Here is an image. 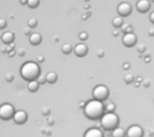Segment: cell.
Instances as JSON below:
<instances>
[{
    "label": "cell",
    "mask_w": 154,
    "mask_h": 137,
    "mask_svg": "<svg viewBox=\"0 0 154 137\" xmlns=\"http://www.w3.org/2000/svg\"><path fill=\"white\" fill-rule=\"evenodd\" d=\"M109 96V90L106 86H103V84H99V86H96L93 90V97L95 99H98V100H105V99L108 98Z\"/></svg>",
    "instance_id": "5b68a950"
},
{
    "label": "cell",
    "mask_w": 154,
    "mask_h": 137,
    "mask_svg": "<svg viewBox=\"0 0 154 137\" xmlns=\"http://www.w3.org/2000/svg\"><path fill=\"white\" fill-rule=\"evenodd\" d=\"M137 42V38H136V35L133 34L132 32H128V33H125L124 37H122V43H124L126 47H134Z\"/></svg>",
    "instance_id": "52a82bcc"
},
{
    "label": "cell",
    "mask_w": 154,
    "mask_h": 137,
    "mask_svg": "<svg viewBox=\"0 0 154 137\" xmlns=\"http://www.w3.org/2000/svg\"><path fill=\"white\" fill-rule=\"evenodd\" d=\"M45 79H47V82H49V84H54L57 80V74L55 72H50V73H48L45 75Z\"/></svg>",
    "instance_id": "e0dca14e"
},
{
    "label": "cell",
    "mask_w": 154,
    "mask_h": 137,
    "mask_svg": "<svg viewBox=\"0 0 154 137\" xmlns=\"http://www.w3.org/2000/svg\"><path fill=\"white\" fill-rule=\"evenodd\" d=\"M24 34L26 35H31V32H30V28H26V29H24Z\"/></svg>",
    "instance_id": "1f68e13d"
},
{
    "label": "cell",
    "mask_w": 154,
    "mask_h": 137,
    "mask_svg": "<svg viewBox=\"0 0 154 137\" xmlns=\"http://www.w3.org/2000/svg\"><path fill=\"white\" fill-rule=\"evenodd\" d=\"M84 137H103V134L99 129L97 128H91L85 133Z\"/></svg>",
    "instance_id": "7c38bea8"
},
{
    "label": "cell",
    "mask_w": 154,
    "mask_h": 137,
    "mask_svg": "<svg viewBox=\"0 0 154 137\" xmlns=\"http://www.w3.org/2000/svg\"><path fill=\"white\" fill-rule=\"evenodd\" d=\"M103 50H99V51H98V56H99V57H101V56H103Z\"/></svg>",
    "instance_id": "d590c367"
},
{
    "label": "cell",
    "mask_w": 154,
    "mask_h": 137,
    "mask_svg": "<svg viewBox=\"0 0 154 137\" xmlns=\"http://www.w3.org/2000/svg\"><path fill=\"white\" fill-rule=\"evenodd\" d=\"M85 114L88 118L92 120L99 119L105 113V105L101 100L98 99H92L89 100L84 107Z\"/></svg>",
    "instance_id": "6da1fadb"
},
{
    "label": "cell",
    "mask_w": 154,
    "mask_h": 137,
    "mask_svg": "<svg viewBox=\"0 0 154 137\" xmlns=\"http://www.w3.org/2000/svg\"><path fill=\"white\" fill-rule=\"evenodd\" d=\"M138 51L139 52H143V51H145V45H140V47L138 49Z\"/></svg>",
    "instance_id": "e575fe53"
},
{
    "label": "cell",
    "mask_w": 154,
    "mask_h": 137,
    "mask_svg": "<svg viewBox=\"0 0 154 137\" xmlns=\"http://www.w3.org/2000/svg\"><path fill=\"white\" fill-rule=\"evenodd\" d=\"M37 81H38L39 84H45V81H47V79H45V75H39L38 77H37Z\"/></svg>",
    "instance_id": "603a6c76"
},
{
    "label": "cell",
    "mask_w": 154,
    "mask_h": 137,
    "mask_svg": "<svg viewBox=\"0 0 154 137\" xmlns=\"http://www.w3.org/2000/svg\"><path fill=\"white\" fill-rule=\"evenodd\" d=\"M131 11H132V8H131V5L128 2H122L117 7V13L122 17L128 16L129 14H131Z\"/></svg>",
    "instance_id": "ba28073f"
},
{
    "label": "cell",
    "mask_w": 154,
    "mask_h": 137,
    "mask_svg": "<svg viewBox=\"0 0 154 137\" xmlns=\"http://www.w3.org/2000/svg\"><path fill=\"white\" fill-rule=\"evenodd\" d=\"M36 26H37V20L35 19V18H31V19H29V21H28L29 28L32 29V28H35Z\"/></svg>",
    "instance_id": "44dd1931"
},
{
    "label": "cell",
    "mask_w": 154,
    "mask_h": 137,
    "mask_svg": "<svg viewBox=\"0 0 154 137\" xmlns=\"http://www.w3.org/2000/svg\"><path fill=\"white\" fill-rule=\"evenodd\" d=\"M120 28H122V30L124 31L125 33L131 32V26H129V24H122V26H120Z\"/></svg>",
    "instance_id": "d4e9b609"
},
{
    "label": "cell",
    "mask_w": 154,
    "mask_h": 137,
    "mask_svg": "<svg viewBox=\"0 0 154 137\" xmlns=\"http://www.w3.org/2000/svg\"><path fill=\"white\" fill-rule=\"evenodd\" d=\"M130 68V64H129V63H125L124 64V68H126V70H127V68Z\"/></svg>",
    "instance_id": "8d00e7d4"
},
{
    "label": "cell",
    "mask_w": 154,
    "mask_h": 137,
    "mask_svg": "<svg viewBox=\"0 0 154 137\" xmlns=\"http://www.w3.org/2000/svg\"><path fill=\"white\" fill-rule=\"evenodd\" d=\"M114 109H115V105H114L113 103H108V105L105 107V110L108 112H113Z\"/></svg>",
    "instance_id": "cb8c5ba5"
},
{
    "label": "cell",
    "mask_w": 154,
    "mask_h": 137,
    "mask_svg": "<svg viewBox=\"0 0 154 137\" xmlns=\"http://www.w3.org/2000/svg\"><path fill=\"white\" fill-rule=\"evenodd\" d=\"M15 113L14 107L10 103H3L0 105V118L3 120H10L13 118V115Z\"/></svg>",
    "instance_id": "277c9868"
},
{
    "label": "cell",
    "mask_w": 154,
    "mask_h": 137,
    "mask_svg": "<svg viewBox=\"0 0 154 137\" xmlns=\"http://www.w3.org/2000/svg\"><path fill=\"white\" fill-rule=\"evenodd\" d=\"M149 35H150V36H154V29H150V30H149Z\"/></svg>",
    "instance_id": "836d02e7"
},
{
    "label": "cell",
    "mask_w": 154,
    "mask_h": 137,
    "mask_svg": "<svg viewBox=\"0 0 154 137\" xmlns=\"http://www.w3.org/2000/svg\"><path fill=\"white\" fill-rule=\"evenodd\" d=\"M118 116L114 114L113 112H107L103 113V115L100 117V124L105 130H113L114 128L118 126Z\"/></svg>",
    "instance_id": "3957f363"
},
{
    "label": "cell",
    "mask_w": 154,
    "mask_h": 137,
    "mask_svg": "<svg viewBox=\"0 0 154 137\" xmlns=\"http://www.w3.org/2000/svg\"><path fill=\"white\" fill-rule=\"evenodd\" d=\"M79 39H80V40H82V41H85L86 39H88V34H87L86 32L80 33V34H79Z\"/></svg>",
    "instance_id": "83f0119b"
},
{
    "label": "cell",
    "mask_w": 154,
    "mask_h": 137,
    "mask_svg": "<svg viewBox=\"0 0 154 137\" xmlns=\"http://www.w3.org/2000/svg\"><path fill=\"white\" fill-rule=\"evenodd\" d=\"M112 137H126V132H125V130L122 128L116 126V128L113 129Z\"/></svg>",
    "instance_id": "9a60e30c"
},
{
    "label": "cell",
    "mask_w": 154,
    "mask_h": 137,
    "mask_svg": "<svg viewBox=\"0 0 154 137\" xmlns=\"http://www.w3.org/2000/svg\"><path fill=\"white\" fill-rule=\"evenodd\" d=\"M38 88H39V84L36 79L29 81V84H28L29 91H31V92H36V91H38Z\"/></svg>",
    "instance_id": "2e32d148"
},
{
    "label": "cell",
    "mask_w": 154,
    "mask_h": 137,
    "mask_svg": "<svg viewBox=\"0 0 154 137\" xmlns=\"http://www.w3.org/2000/svg\"><path fill=\"white\" fill-rule=\"evenodd\" d=\"M7 26V20L3 18H0V30H2Z\"/></svg>",
    "instance_id": "484cf974"
},
{
    "label": "cell",
    "mask_w": 154,
    "mask_h": 137,
    "mask_svg": "<svg viewBox=\"0 0 154 137\" xmlns=\"http://www.w3.org/2000/svg\"><path fill=\"white\" fill-rule=\"evenodd\" d=\"M37 60H38V62H43V57L42 56H37Z\"/></svg>",
    "instance_id": "d6a6232c"
},
{
    "label": "cell",
    "mask_w": 154,
    "mask_h": 137,
    "mask_svg": "<svg viewBox=\"0 0 154 137\" xmlns=\"http://www.w3.org/2000/svg\"><path fill=\"white\" fill-rule=\"evenodd\" d=\"M41 35L39 33H32L30 35V42L33 45H38L41 42Z\"/></svg>",
    "instance_id": "5bb4252c"
},
{
    "label": "cell",
    "mask_w": 154,
    "mask_h": 137,
    "mask_svg": "<svg viewBox=\"0 0 154 137\" xmlns=\"http://www.w3.org/2000/svg\"><path fill=\"white\" fill-rule=\"evenodd\" d=\"M112 24H113L115 28H120V26L124 24V20H122V16H117V17H114L112 20Z\"/></svg>",
    "instance_id": "ac0fdd59"
},
{
    "label": "cell",
    "mask_w": 154,
    "mask_h": 137,
    "mask_svg": "<svg viewBox=\"0 0 154 137\" xmlns=\"http://www.w3.org/2000/svg\"><path fill=\"white\" fill-rule=\"evenodd\" d=\"M143 130L138 124H132L126 131V137H143Z\"/></svg>",
    "instance_id": "8992f818"
},
{
    "label": "cell",
    "mask_w": 154,
    "mask_h": 137,
    "mask_svg": "<svg viewBox=\"0 0 154 137\" xmlns=\"http://www.w3.org/2000/svg\"><path fill=\"white\" fill-rule=\"evenodd\" d=\"M1 40L3 41V43L5 44H11L14 41V34L12 32H5L1 36Z\"/></svg>",
    "instance_id": "4fadbf2b"
},
{
    "label": "cell",
    "mask_w": 154,
    "mask_h": 137,
    "mask_svg": "<svg viewBox=\"0 0 154 137\" xmlns=\"http://www.w3.org/2000/svg\"><path fill=\"white\" fill-rule=\"evenodd\" d=\"M61 51L63 54H70L71 52L73 51V47L70 43H64V44L61 47Z\"/></svg>",
    "instance_id": "d6986e66"
},
{
    "label": "cell",
    "mask_w": 154,
    "mask_h": 137,
    "mask_svg": "<svg viewBox=\"0 0 154 137\" xmlns=\"http://www.w3.org/2000/svg\"><path fill=\"white\" fill-rule=\"evenodd\" d=\"M114 35H115V36H117V35H118V32H117V31H115V32H114Z\"/></svg>",
    "instance_id": "74e56055"
},
{
    "label": "cell",
    "mask_w": 154,
    "mask_h": 137,
    "mask_svg": "<svg viewBox=\"0 0 154 137\" xmlns=\"http://www.w3.org/2000/svg\"><path fill=\"white\" fill-rule=\"evenodd\" d=\"M42 114L45 116L49 115V114H50V109H49V108H43V109H42Z\"/></svg>",
    "instance_id": "f1b7e54d"
},
{
    "label": "cell",
    "mask_w": 154,
    "mask_h": 137,
    "mask_svg": "<svg viewBox=\"0 0 154 137\" xmlns=\"http://www.w3.org/2000/svg\"><path fill=\"white\" fill-rule=\"evenodd\" d=\"M133 80H134V77H133L132 74H127V75L125 76V81H126L127 84H131V82H133Z\"/></svg>",
    "instance_id": "7402d4cb"
},
{
    "label": "cell",
    "mask_w": 154,
    "mask_h": 137,
    "mask_svg": "<svg viewBox=\"0 0 154 137\" xmlns=\"http://www.w3.org/2000/svg\"><path fill=\"white\" fill-rule=\"evenodd\" d=\"M26 5H28L29 8H31V9H35V8L38 7L39 0H26Z\"/></svg>",
    "instance_id": "ffe728a7"
},
{
    "label": "cell",
    "mask_w": 154,
    "mask_h": 137,
    "mask_svg": "<svg viewBox=\"0 0 154 137\" xmlns=\"http://www.w3.org/2000/svg\"><path fill=\"white\" fill-rule=\"evenodd\" d=\"M20 75L26 81L37 79V77L40 75V68L38 63L33 61L26 62L20 68Z\"/></svg>",
    "instance_id": "7a4b0ae2"
},
{
    "label": "cell",
    "mask_w": 154,
    "mask_h": 137,
    "mask_svg": "<svg viewBox=\"0 0 154 137\" xmlns=\"http://www.w3.org/2000/svg\"><path fill=\"white\" fill-rule=\"evenodd\" d=\"M136 9L140 13H146L150 10V1L149 0H138L136 2Z\"/></svg>",
    "instance_id": "8fae6325"
},
{
    "label": "cell",
    "mask_w": 154,
    "mask_h": 137,
    "mask_svg": "<svg viewBox=\"0 0 154 137\" xmlns=\"http://www.w3.org/2000/svg\"><path fill=\"white\" fill-rule=\"evenodd\" d=\"M17 53H18V55H19V56H24V54H26V51H24L23 49H19Z\"/></svg>",
    "instance_id": "f546056e"
},
{
    "label": "cell",
    "mask_w": 154,
    "mask_h": 137,
    "mask_svg": "<svg viewBox=\"0 0 154 137\" xmlns=\"http://www.w3.org/2000/svg\"><path fill=\"white\" fill-rule=\"evenodd\" d=\"M13 119H14V121H15V123L22 124L28 120V114H26V112L22 111V110H19V111L14 113Z\"/></svg>",
    "instance_id": "9c48e42d"
},
{
    "label": "cell",
    "mask_w": 154,
    "mask_h": 137,
    "mask_svg": "<svg viewBox=\"0 0 154 137\" xmlns=\"http://www.w3.org/2000/svg\"><path fill=\"white\" fill-rule=\"evenodd\" d=\"M150 21H151L152 23H154V11L150 14Z\"/></svg>",
    "instance_id": "4dcf8cb0"
},
{
    "label": "cell",
    "mask_w": 154,
    "mask_h": 137,
    "mask_svg": "<svg viewBox=\"0 0 154 137\" xmlns=\"http://www.w3.org/2000/svg\"><path fill=\"white\" fill-rule=\"evenodd\" d=\"M5 79H7L8 82H12L14 79V75L12 73H8L7 75H5Z\"/></svg>",
    "instance_id": "4316f807"
},
{
    "label": "cell",
    "mask_w": 154,
    "mask_h": 137,
    "mask_svg": "<svg viewBox=\"0 0 154 137\" xmlns=\"http://www.w3.org/2000/svg\"><path fill=\"white\" fill-rule=\"evenodd\" d=\"M152 1H153V2H154V0H152Z\"/></svg>",
    "instance_id": "f35d334b"
},
{
    "label": "cell",
    "mask_w": 154,
    "mask_h": 137,
    "mask_svg": "<svg viewBox=\"0 0 154 137\" xmlns=\"http://www.w3.org/2000/svg\"><path fill=\"white\" fill-rule=\"evenodd\" d=\"M89 49L88 47H87L85 43H78V44L75 45L74 47V53L76 56H78V57H84L85 55H87V53H88Z\"/></svg>",
    "instance_id": "30bf717a"
}]
</instances>
